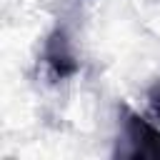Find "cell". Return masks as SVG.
Masks as SVG:
<instances>
[{"label":"cell","instance_id":"6da1fadb","mask_svg":"<svg viewBox=\"0 0 160 160\" xmlns=\"http://www.w3.org/2000/svg\"><path fill=\"white\" fill-rule=\"evenodd\" d=\"M42 62H45V72L52 82L58 80H68L70 75L78 72V60H75V52H72V45H70V38L62 28L52 30L50 38L45 40V48H42Z\"/></svg>","mask_w":160,"mask_h":160}]
</instances>
